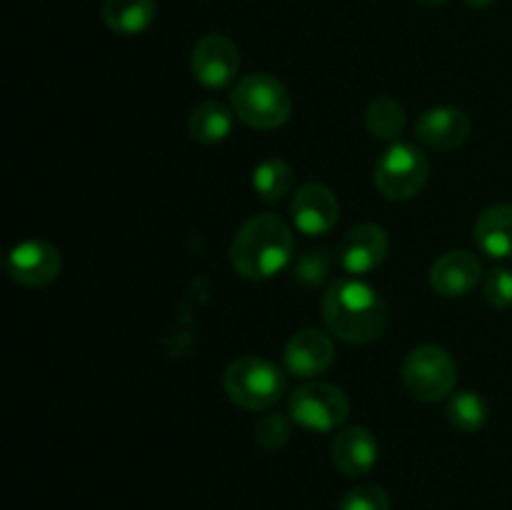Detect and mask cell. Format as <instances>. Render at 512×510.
<instances>
[{"label":"cell","instance_id":"22","mask_svg":"<svg viewBox=\"0 0 512 510\" xmlns=\"http://www.w3.org/2000/svg\"><path fill=\"white\" fill-rule=\"evenodd\" d=\"M330 268H333V258H330L328 248H313L308 253L298 255L293 265L295 280H298L303 288H318L328 280Z\"/></svg>","mask_w":512,"mask_h":510},{"label":"cell","instance_id":"26","mask_svg":"<svg viewBox=\"0 0 512 510\" xmlns=\"http://www.w3.org/2000/svg\"><path fill=\"white\" fill-rule=\"evenodd\" d=\"M495 0H465V5H470V8H490V5H493Z\"/></svg>","mask_w":512,"mask_h":510},{"label":"cell","instance_id":"19","mask_svg":"<svg viewBox=\"0 0 512 510\" xmlns=\"http://www.w3.org/2000/svg\"><path fill=\"white\" fill-rule=\"evenodd\" d=\"M293 180H295L293 168H290L285 160L268 158V160H263L258 168H255L253 188H255V193H258L260 200L275 205L290 193V188H293Z\"/></svg>","mask_w":512,"mask_h":510},{"label":"cell","instance_id":"12","mask_svg":"<svg viewBox=\"0 0 512 510\" xmlns=\"http://www.w3.org/2000/svg\"><path fill=\"white\" fill-rule=\"evenodd\" d=\"M330 453H333V463L340 473L348 475V478H360V475H368L375 468L380 445L368 428L350 425V428H343L335 435Z\"/></svg>","mask_w":512,"mask_h":510},{"label":"cell","instance_id":"20","mask_svg":"<svg viewBox=\"0 0 512 510\" xmlns=\"http://www.w3.org/2000/svg\"><path fill=\"white\" fill-rule=\"evenodd\" d=\"M365 123L378 140H398L405 130V108L390 95H378L365 110Z\"/></svg>","mask_w":512,"mask_h":510},{"label":"cell","instance_id":"5","mask_svg":"<svg viewBox=\"0 0 512 510\" xmlns=\"http://www.w3.org/2000/svg\"><path fill=\"white\" fill-rule=\"evenodd\" d=\"M458 383V365L440 345H418L403 363V385L420 403L448 398Z\"/></svg>","mask_w":512,"mask_h":510},{"label":"cell","instance_id":"27","mask_svg":"<svg viewBox=\"0 0 512 510\" xmlns=\"http://www.w3.org/2000/svg\"><path fill=\"white\" fill-rule=\"evenodd\" d=\"M418 3H423V5H443V3H448V0H418Z\"/></svg>","mask_w":512,"mask_h":510},{"label":"cell","instance_id":"24","mask_svg":"<svg viewBox=\"0 0 512 510\" xmlns=\"http://www.w3.org/2000/svg\"><path fill=\"white\" fill-rule=\"evenodd\" d=\"M338 510H390V498L380 485H358L340 500Z\"/></svg>","mask_w":512,"mask_h":510},{"label":"cell","instance_id":"14","mask_svg":"<svg viewBox=\"0 0 512 510\" xmlns=\"http://www.w3.org/2000/svg\"><path fill=\"white\" fill-rule=\"evenodd\" d=\"M335 345L320 330H300L285 345V368L295 378H315L333 365Z\"/></svg>","mask_w":512,"mask_h":510},{"label":"cell","instance_id":"8","mask_svg":"<svg viewBox=\"0 0 512 510\" xmlns=\"http://www.w3.org/2000/svg\"><path fill=\"white\" fill-rule=\"evenodd\" d=\"M190 68H193L195 80L205 88H225L233 83L240 70V50L225 35L210 33L195 43Z\"/></svg>","mask_w":512,"mask_h":510},{"label":"cell","instance_id":"13","mask_svg":"<svg viewBox=\"0 0 512 510\" xmlns=\"http://www.w3.org/2000/svg\"><path fill=\"white\" fill-rule=\"evenodd\" d=\"M483 265L468 250H450L430 268V285L443 298H463L480 283Z\"/></svg>","mask_w":512,"mask_h":510},{"label":"cell","instance_id":"3","mask_svg":"<svg viewBox=\"0 0 512 510\" xmlns=\"http://www.w3.org/2000/svg\"><path fill=\"white\" fill-rule=\"evenodd\" d=\"M233 113L255 130H275L288 123L293 100L288 88L270 73H250L230 95Z\"/></svg>","mask_w":512,"mask_h":510},{"label":"cell","instance_id":"21","mask_svg":"<svg viewBox=\"0 0 512 510\" xmlns=\"http://www.w3.org/2000/svg\"><path fill=\"white\" fill-rule=\"evenodd\" d=\"M448 420L460 433H478L488 423V403L475 390L455 393L448 403Z\"/></svg>","mask_w":512,"mask_h":510},{"label":"cell","instance_id":"17","mask_svg":"<svg viewBox=\"0 0 512 510\" xmlns=\"http://www.w3.org/2000/svg\"><path fill=\"white\" fill-rule=\"evenodd\" d=\"M103 23L118 35H140L153 25L158 0H103Z\"/></svg>","mask_w":512,"mask_h":510},{"label":"cell","instance_id":"1","mask_svg":"<svg viewBox=\"0 0 512 510\" xmlns=\"http://www.w3.org/2000/svg\"><path fill=\"white\" fill-rule=\"evenodd\" d=\"M323 320L333 335L345 343L363 345L380 338L388 325V305L383 295L365 280L340 278L323 295Z\"/></svg>","mask_w":512,"mask_h":510},{"label":"cell","instance_id":"23","mask_svg":"<svg viewBox=\"0 0 512 510\" xmlns=\"http://www.w3.org/2000/svg\"><path fill=\"white\" fill-rule=\"evenodd\" d=\"M288 415L280 413H268L255 423V443L260 445L263 450H280L288 445L290 435H293V428H290Z\"/></svg>","mask_w":512,"mask_h":510},{"label":"cell","instance_id":"25","mask_svg":"<svg viewBox=\"0 0 512 510\" xmlns=\"http://www.w3.org/2000/svg\"><path fill=\"white\" fill-rule=\"evenodd\" d=\"M485 300L493 308L505 310L512 308V270L510 268H495L493 273L485 278Z\"/></svg>","mask_w":512,"mask_h":510},{"label":"cell","instance_id":"18","mask_svg":"<svg viewBox=\"0 0 512 510\" xmlns=\"http://www.w3.org/2000/svg\"><path fill=\"white\" fill-rule=\"evenodd\" d=\"M233 110L223 105L220 100H205L195 105L188 118V130L193 140L203 145L223 143L233 133Z\"/></svg>","mask_w":512,"mask_h":510},{"label":"cell","instance_id":"4","mask_svg":"<svg viewBox=\"0 0 512 510\" xmlns=\"http://www.w3.org/2000/svg\"><path fill=\"white\" fill-rule=\"evenodd\" d=\"M223 388L235 405L245 410L273 408L285 393L283 370L273 360L245 355L225 368Z\"/></svg>","mask_w":512,"mask_h":510},{"label":"cell","instance_id":"7","mask_svg":"<svg viewBox=\"0 0 512 510\" xmlns=\"http://www.w3.org/2000/svg\"><path fill=\"white\" fill-rule=\"evenodd\" d=\"M290 418L300 428L313 433L338 430L350 415V400L340 388L330 383H305L290 395Z\"/></svg>","mask_w":512,"mask_h":510},{"label":"cell","instance_id":"9","mask_svg":"<svg viewBox=\"0 0 512 510\" xmlns=\"http://www.w3.org/2000/svg\"><path fill=\"white\" fill-rule=\"evenodd\" d=\"M60 268H63V260L48 240H25V243L15 245L5 258L8 275L25 288L50 285L60 275Z\"/></svg>","mask_w":512,"mask_h":510},{"label":"cell","instance_id":"11","mask_svg":"<svg viewBox=\"0 0 512 510\" xmlns=\"http://www.w3.org/2000/svg\"><path fill=\"white\" fill-rule=\"evenodd\" d=\"M290 215L300 233L318 238L335 228L340 218V203L328 185L308 183L295 193L293 203H290Z\"/></svg>","mask_w":512,"mask_h":510},{"label":"cell","instance_id":"15","mask_svg":"<svg viewBox=\"0 0 512 510\" xmlns=\"http://www.w3.org/2000/svg\"><path fill=\"white\" fill-rule=\"evenodd\" d=\"M415 135L433 150H455L470 138V120L463 110L450 105L430 108L415 123Z\"/></svg>","mask_w":512,"mask_h":510},{"label":"cell","instance_id":"6","mask_svg":"<svg viewBox=\"0 0 512 510\" xmlns=\"http://www.w3.org/2000/svg\"><path fill=\"white\" fill-rule=\"evenodd\" d=\"M430 163L415 145L393 143L375 163V188L388 200H410L428 185Z\"/></svg>","mask_w":512,"mask_h":510},{"label":"cell","instance_id":"16","mask_svg":"<svg viewBox=\"0 0 512 510\" xmlns=\"http://www.w3.org/2000/svg\"><path fill=\"white\" fill-rule=\"evenodd\" d=\"M475 243L488 258H512V205H493L475 220Z\"/></svg>","mask_w":512,"mask_h":510},{"label":"cell","instance_id":"2","mask_svg":"<svg viewBox=\"0 0 512 510\" xmlns=\"http://www.w3.org/2000/svg\"><path fill=\"white\" fill-rule=\"evenodd\" d=\"M293 228L280 215L260 213L240 225L230 245L233 270L245 280H268L293 260Z\"/></svg>","mask_w":512,"mask_h":510},{"label":"cell","instance_id":"10","mask_svg":"<svg viewBox=\"0 0 512 510\" xmlns=\"http://www.w3.org/2000/svg\"><path fill=\"white\" fill-rule=\"evenodd\" d=\"M390 250L388 233L375 223H360L345 233L343 243H340V265L353 278H363V275L373 273L385 263Z\"/></svg>","mask_w":512,"mask_h":510}]
</instances>
